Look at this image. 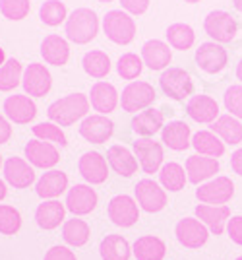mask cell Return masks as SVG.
<instances>
[{"label":"cell","instance_id":"obj_1","mask_svg":"<svg viewBox=\"0 0 242 260\" xmlns=\"http://www.w3.org/2000/svg\"><path fill=\"white\" fill-rule=\"evenodd\" d=\"M89 111V98L84 93H70L66 98H60L53 101L49 109H47V115L51 122H55L58 126H70L74 124L76 120L86 119Z\"/></svg>","mask_w":242,"mask_h":260},{"label":"cell","instance_id":"obj_2","mask_svg":"<svg viewBox=\"0 0 242 260\" xmlns=\"http://www.w3.org/2000/svg\"><path fill=\"white\" fill-rule=\"evenodd\" d=\"M99 33V18L89 8H76L66 20V37L76 45H86Z\"/></svg>","mask_w":242,"mask_h":260},{"label":"cell","instance_id":"obj_3","mask_svg":"<svg viewBox=\"0 0 242 260\" xmlns=\"http://www.w3.org/2000/svg\"><path fill=\"white\" fill-rule=\"evenodd\" d=\"M103 31L112 43L128 45L136 37V22L128 12L110 10L103 18Z\"/></svg>","mask_w":242,"mask_h":260},{"label":"cell","instance_id":"obj_4","mask_svg":"<svg viewBox=\"0 0 242 260\" xmlns=\"http://www.w3.org/2000/svg\"><path fill=\"white\" fill-rule=\"evenodd\" d=\"M159 86L163 89L167 98L175 99V101H184L188 95H192L194 91V82L192 76L188 74L184 68H167L161 72L159 78Z\"/></svg>","mask_w":242,"mask_h":260},{"label":"cell","instance_id":"obj_5","mask_svg":"<svg viewBox=\"0 0 242 260\" xmlns=\"http://www.w3.org/2000/svg\"><path fill=\"white\" fill-rule=\"evenodd\" d=\"M157 93L151 84L147 82H130L128 86L122 89L120 95V105L122 111L126 113H142L145 109H149V105L155 101Z\"/></svg>","mask_w":242,"mask_h":260},{"label":"cell","instance_id":"obj_6","mask_svg":"<svg viewBox=\"0 0 242 260\" xmlns=\"http://www.w3.org/2000/svg\"><path fill=\"white\" fill-rule=\"evenodd\" d=\"M204 29L215 43H231L236 37V20L232 18L229 12L225 10H213L208 14L204 20Z\"/></svg>","mask_w":242,"mask_h":260},{"label":"cell","instance_id":"obj_7","mask_svg":"<svg viewBox=\"0 0 242 260\" xmlns=\"http://www.w3.org/2000/svg\"><path fill=\"white\" fill-rule=\"evenodd\" d=\"M234 196V183L229 177H215L208 183L199 184L196 190V198L201 204L209 206H225Z\"/></svg>","mask_w":242,"mask_h":260},{"label":"cell","instance_id":"obj_8","mask_svg":"<svg viewBox=\"0 0 242 260\" xmlns=\"http://www.w3.org/2000/svg\"><path fill=\"white\" fill-rule=\"evenodd\" d=\"M134 192H136V202H138V206L142 208L143 212H147V214L161 212V210L167 206L165 188L159 183L151 181V179H142V181H138Z\"/></svg>","mask_w":242,"mask_h":260},{"label":"cell","instance_id":"obj_9","mask_svg":"<svg viewBox=\"0 0 242 260\" xmlns=\"http://www.w3.org/2000/svg\"><path fill=\"white\" fill-rule=\"evenodd\" d=\"M134 155L138 157L143 173H159L163 167V146L151 138H138L134 142Z\"/></svg>","mask_w":242,"mask_h":260},{"label":"cell","instance_id":"obj_10","mask_svg":"<svg viewBox=\"0 0 242 260\" xmlns=\"http://www.w3.org/2000/svg\"><path fill=\"white\" fill-rule=\"evenodd\" d=\"M22 86L29 98H45L51 91L53 76H51L49 68L45 64L31 62V64H27V68L23 70Z\"/></svg>","mask_w":242,"mask_h":260},{"label":"cell","instance_id":"obj_11","mask_svg":"<svg viewBox=\"0 0 242 260\" xmlns=\"http://www.w3.org/2000/svg\"><path fill=\"white\" fill-rule=\"evenodd\" d=\"M175 235L178 243L186 249H199L208 243L209 229L199 221L198 217H184L176 223Z\"/></svg>","mask_w":242,"mask_h":260},{"label":"cell","instance_id":"obj_12","mask_svg":"<svg viewBox=\"0 0 242 260\" xmlns=\"http://www.w3.org/2000/svg\"><path fill=\"white\" fill-rule=\"evenodd\" d=\"M109 219L118 228H132L140 219V206L128 194H118L110 198L109 202Z\"/></svg>","mask_w":242,"mask_h":260},{"label":"cell","instance_id":"obj_13","mask_svg":"<svg viewBox=\"0 0 242 260\" xmlns=\"http://www.w3.org/2000/svg\"><path fill=\"white\" fill-rule=\"evenodd\" d=\"M227 58H229L227 51L219 43H215V41L201 43L196 49V62L208 74H217V72H221L227 66Z\"/></svg>","mask_w":242,"mask_h":260},{"label":"cell","instance_id":"obj_14","mask_svg":"<svg viewBox=\"0 0 242 260\" xmlns=\"http://www.w3.org/2000/svg\"><path fill=\"white\" fill-rule=\"evenodd\" d=\"M112 132H114V124L110 119H107V115H89L79 124L82 138L91 144L107 142L112 136Z\"/></svg>","mask_w":242,"mask_h":260},{"label":"cell","instance_id":"obj_15","mask_svg":"<svg viewBox=\"0 0 242 260\" xmlns=\"http://www.w3.org/2000/svg\"><path fill=\"white\" fill-rule=\"evenodd\" d=\"M97 206V192L89 184H74L66 196V210L74 216H86Z\"/></svg>","mask_w":242,"mask_h":260},{"label":"cell","instance_id":"obj_16","mask_svg":"<svg viewBox=\"0 0 242 260\" xmlns=\"http://www.w3.org/2000/svg\"><path fill=\"white\" fill-rule=\"evenodd\" d=\"M4 179L14 188H27L35 183V171L29 161L14 155L4 161Z\"/></svg>","mask_w":242,"mask_h":260},{"label":"cell","instance_id":"obj_17","mask_svg":"<svg viewBox=\"0 0 242 260\" xmlns=\"http://www.w3.org/2000/svg\"><path fill=\"white\" fill-rule=\"evenodd\" d=\"M79 175L88 181L89 184H101L107 181L109 177V167H107V159L101 155L99 152H86L79 157L77 163Z\"/></svg>","mask_w":242,"mask_h":260},{"label":"cell","instance_id":"obj_18","mask_svg":"<svg viewBox=\"0 0 242 260\" xmlns=\"http://www.w3.org/2000/svg\"><path fill=\"white\" fill-rule=\"evenodd\" d=\"M186 113L188 117L196 122H204V124H211L219 119V105L217 101L211 98V95H192L188 99L186 105Z\"/></svg>","mask_w":242,"mask_h":260},{"label":"cell","instance_id":"obj_19","mask_svg":"<svg viewBox=\"0 0 242 260\" xmlns=\"http://www.w3.org/2000/svg\"><path fill=\"white\" fill-rule=\"evenodd\" d=\"M4 115L16 124H27L37 115V105L29 95H10L4 99Z\"/></svg>","mask_w":242,"mask_h":260},{"label":"cell","instance_id":"obj_20","mask_svg":"<svg viewBox=\"0 0 242 260\" xmlns=\"http://www.w3.org/2000/svg\"><path fill=\"white\" fill-rule=\"evenodd\" d=\"M23 152H25L27 161L31 163L33 167H41V169H51V167H55L56 163H58V159H60L58 150H56L51 142L37 140V138L31 142H27V146H25Z\"/></svg>","mask_w":242,"mask_h":260},{"label":"cell","instance_id":"obj_21","mask_svg":"<svg viewBox=\"0 0 242 260\" xmlns=\"http://www.w3.org/2000/svg\"><path fill=\"white\" fill-rule=\"evenodd\" d=\"M142 60L151 70H167L173 60V51L165 41L149 39L142 47Z\"/></svg>","mask_w":242,"mask_h":260},{"label":"cell","instance_id":"obj_22","mask_svg":"<svg viewBox=\"0 0 242 260\" xmlns=\"http://www.w3.org/2000/svg\"><path fill=\"white\" fill-rule=\"evenodd\" d=\"M219 173V161L215 157H208V155H190L186 159V175L188 181L194 184L208 183L211 177Z\"/></svg>","mask_w":242,"mask_h":260},{"label":"cell","instance_id":"obj_23","mask_svg":"<svg viewBox=\"0 0 242 260\" xmlns=\"http://www.w3.org/2000/svg\"><path fill=\"white\" fill-rule=\"evenodd\" d=\"M89 103L99 115H109L118 105V91L109 82H95L89 91Z\"/></svg>","mask_w":242,"mask_h":260},{"label":"cell","instance_id":"obj_24","mask_svg":"<svg viewBox=\"0 0 242 260\" xmlns=\"http://www.w3.org/2000/svg\"><path fill=\"white\" fill-rule=\"evenodd\" d=\"M130 126H132V130L138 136L149 138V136L157 134L159 130H163V126H165V115L159 109L149 107L142 111V113H138L132 119V122H130Z\"/></svg>","mask_w":242,"mask_h":260},{"label":"cell","instance_id":"obj_25","mask_svg":"<svg viewBox=\"0 0 242 260\" xmlns=\"http://www.w3.org/2000/svg\"><path fill=\"white\" fill-rule=\"evenodd\" d=\"M196 216L213 235H221L225 231V223H229V219H231V210L227 206L198 204L196 206Z\"/></svg>","mask_w":242,"mask_h":260},{"label":"cell","instance_id":"obj_26","mask_svg":"<svg viewBox=\"0 0 242 260\" xmlns=\"http://www.w3.org/2000/svg\"><path fill=\"white\" fill-rule=\"evenodd\" d=\"M161 142L165 144L167 148L175 150V152H184L192 146L190 126L184 120H171L161 130Z\"/></svg>","mask_w":242,"mask_h":260},{"label":"cell","instance_id":"obj_27","mask_svg":"<svg viewBox=\"0 0 242 260\" xmlns=\"http://www.w3.org/2000/svg\"><path fill=\"white\" fill-rule=\"evenodd\" d=\"M68 188V177L62 171L51 169L39 177V181L35 183V190L43 200H55L56 196H60Z\"/></svg>","mask_w":242,"mask_h":260},{"label":"cell","instance_id":"obj_28","mask_svg":"<svg viewBox=\"0 0 242 260\" xmlns=\"http://www.w3.org/2000/svg\"><path fill=\"white\" fill-rule=\"evenodd\" d=\"M41 54L45 62L53 66H64L70 58V45L60 35H47L41 43Z\"/></svg>","mask_w":242,"mask_h":260},{"label":"cell","instance_id":"obj_29","mask_svg":"<svg viewBox=\"0 0 242 260\" xmlns=\"http://www.w3.org/2000/svg\"><path fill=\"white\" fill-rule=\"evenodd\" d=\"M107 161L112 167L114 173L120 177H132L138 171V159L128 148H124L120 144H114L107 150Z\"/></svg>","mask_w":242,"mask_h":260},{"label":"cell","instance_id":"obj_30","mask_svg":"<svg viewBox=\"0 0 242 260\" xmlns=\"http://www.w3.org/2000/svg\"><path fill=\"white\" fill-rule=\"evenodd\" d=\"M66 206L60 204L58 200H43V204H39L35 210V221L41 229H56L64 221Z\"/></svg>","mask_w":242,"mask_h":260},{"label":"cell","instance_id":"obj_31","mask_svg":"<svg viewBox=\"0 0 242 260\" xmlns=\"http://www.w3.org/2000/svg\"><path fill=\"white\" fill-rule=\"evenodd\" d=\"M192 146L199 155H208V157H221L225 153V142L211 130H198L192 136Z\"/></svg>","mask_w":242,"mask_h":260},{"label":"cell","instance_id":"obj_32","mask_svg":"<svg viewBox=\"0 0 242 260\" xmlns=\"http://www.w3.org/2000/svg\"><path fill=\"white\" fill-rule=\"evenodd\" d=\"M211 132H215L225 144L236 146L242 142V124L232 115H221L215 122H211Z\"/></svg>","mask_w":242,"mask_h":260},{"label":"cell","instance_id":"obj_33","mask_svg":"<svg viewBox=\"0 0 242 260\" xmlns=\"http://www.w3.org/2000/svg\"><path fill=\"white\" fill-rule=\"evenodd\" d=\"M134 256L138 260H163L167 252L165 243L155 235H143L132 247Z\"/></svg>","mask_w":242,"mask_h":260},{"label":"cell","instance_id":"obj_34","mask_svg":"<svg viewBox=\"0 0 242 260\" xmlns=\"http://www.w3.org/2000/svg\"><path fill=\"white\" fill-rule=\"evenodd\" d=\"M99 252L103 260H130L132 247L122 235H107L101 241Z\"/></svg>","mask_w":242,"mask_h":260},{"label":"cell","instance_id":"obj_35","mask_svg":"<svg viewBox=\"0 0 242 260\" xmlns=\"http://www.w3.org/2000/svg\"><path fill=\"white\" fill-rule=\"evenodd\" d=\"M159 183L163 188L171 190V192H178L184 188V184L188 183L186 169L176 161H169L161 167L159 171Z\"/></svg>","mask_w":242,"mask_h":260},{"label":"cell","instance_id":"obj_36","mask_svg":"<svg viewBox=\"0 0 242 260\" xmlns=\"http://www.w3.org/2000/svg\"><path fill=\"white\" fill-rule=\"evenodd\" d=\"M167 41L173 49H178V51H188L194 41H196V33L194 29L188 25V23H173L167 27Z\"/></svg>","mask_w":242,"mask_h":260},{"label":"cell","instance_id":"obj_37","mask_svg":"<svg viewBox=\"0 0 242 260\" xmlns=\"http://www.w3.org/2000/svg\"><path fill=\"white\" fill-rule=\"evenodd\" d=\"M82 66L86 70V74L91 78H105L110 72V58L103 51H89L82 58Z\"/></svg>","mask_w":242,"mask_h":260},{"label":"cell","instance_id":"obj_38","mask_svg":"<svg viewBox=\"0 0 242 260\" xmlns=\"http://www.w3.org/2000/svg\"><path fill=\"white\" fill-rule=\"evenodd\" d=\"M62 237L72 247H84L89 241V225L84 219H68L62 225Z\"/></svg>","mask_w":242,"mask_h":260},{"label":"cell","instance_id":"obj_39","mask_svg":"<svg viewBox=\"0 0 242 260\" xmlns=\"http://www.w3.org/2000/svg\"><path fill=\"white\" fill-rule=\"evenodd\" d=\"M23 68L20 60L16 58H8L4 64L0 66V91H10L14 87L22 84Z\"/></svg>","mask_w":242,"mask_h":260},{"label":"cell","instance_id":"obj_40","mask_svg":"<svg viewBox=\"0 0 242 260\" xmlns=\"http://www.w3.org/2000/svg\"><path fill=\"white\" fill-rule=\"evenodd\" d=\"M39 18H41V22L45 25H51V27L66 22L68 12L64 2H60V0H47V2H43L41 8H39Z\"/></svg>","mask_w":242,"mask_h":260},{"label":"cell","instance_id":"obj_41","mask_svg":"<svg viewBox=\"0 0 242 260\" xmlns=\"http://www.w3.org/2000/svg\"><path fill=\"white\" fill-rule=\"evenodd\" d=\"M31 132L35 134L37 140L55 142L60 148H64L68 144L66 134L62 132V128H60L58 124H55V122H51V120H49V122H39V124H35L33 128H31Z\"/></svg>","mask_w":242,"mask_h":260},{"label":"cell","instance_id":"obj_42","mask_svg":"<svg viewBox=\"0 0 242 260\" xmlns=\"http://www.w3.org/2000/svg\"><path fill=\"white\" fill-rule=\"evenodd\" d=\"M143 70V60L134 53L122 54L116 62V72L122 80H136V78L142 74Z\"/></svg>","mask_w":242,"mask_h":260},{"label":"cell","instance_id":"obj_43","mask_svg":"<svg viewBox=\"0 0 242 260\" xmlns=\"http://www.w3.org/2000/svg\"><path fill=\"white\" fill-rule=\"evenodd\" d=\"M22 228V214L14 206L0 204V233L2 235H16Z\"/></svg>","mask_w":242,"mask_h":260},{"label":"cell","instance_id":"obj_44","mask_svg":"<svg viewBox=\"0 0 242 260\" xmlns=\"http://www.w3.org/2000/svg\"><path fill=\"white\" fill-rule=\"evenodd\" d=\"M31 8L29 0H0V12L8 20H23Z\"/></svg>","mask_w":242,"mask_h":260},{"label":"cell","instance_id":"obj_45","mask_svg":"<svg viewBox=\"0 0 242 260\" xmlns=\"http://www.w3.org/2000/svg\"><path fill=\"white\" fill-rule=\"evenodd\" d=\"M223 101H225V107L229 111V115L236 117V119H242V86L227 87Z\"/></svg>","mask_w":242,"mask_h":260},{"label":"cell","instance_id":"obj_46","mask_svg":"<svg viewBox=\"0 0 242 260\" xmlns=\"http://www.w3.org/2000/svg\"><path fill=\"white\" fill-rule=\"evenodd\" d=\"M227 233L232 243L242 245V216H232L227 223Z\"/></svg>","mask_w":242,"mask_h":260},{"label":"cell","instance_id":"obj_47","mask_svg":"<svg viewBox=\"0 0 242 260\" xmlns=\"http://www.w3.org/2000/svg\"><path fill=\"white\" fill-rule=\"evenodd\" d=\"M45 260H77V258H76V254L68 249V247L56 245V247H51V249L47 250Z\"/></svg>","mask_w":242,"mask_h":260},{"label":"cell","instance_id":"obj_48","mask_svg":"<svg viewBox=\"0 0 242 260\" xmlns=\"http://www.w3.org/2000/svg\"><path fill=\"white\" fill-rule=\"evenodd\" d=\"M120 4L124 10L128 14H134V16L145 14L149 8V0H120Z\"/></svg>","mask_w":242,"mask_h":260},{"label":"cell","instance_id":"obj_49","mask_svg":"<svg viewBox=\"0 0 242 260\" xmlns=\"http://www.w3.org/2000/svg\"><path fill=\"white\" fill-rule=\"evenodd\" d=\"M10 136H12L10 122L6 120V117L0 115V144H6V142L10 140Z\"/></svg>","mask_w":242,"mask_h":260},{"label":"cell","instance_id":"obj_50","mask_svg":"<svg viewBox=\"0 0 242 260\" xmlns=\"http://www.w3.org/2000/svg\"><path fill=\"white\" fill-rule=\"evenodd\" d=\"M231 167L234 173L242 177V148H238V150L231 155Z\"/></svg>","mask_w":242,"mask_h":260},{"label":"cell","instance_id":"obj_51","mask_svg":"<svg viewBox=\"0 0 242 260\" xmlns=\"http://www.w3.org/2000/svg\"><path fill=\"white\" fill-rule=\"evenodd\" d=\"M6 192H8V190H6V183L0 179V200H4V198H6Z\"/></svg>","mask_w":242,"mask_h":260},{"label":"cell","instance_id":"obj_52","mask_svg":"<svg viewBox=\"0 0 242 260\" xmlns=\"http://www.w3.org/2000/svg\"><path fill=\"white\" fill-rule=\"evenodd\" d=\"M236 78L242 82V60L238 62V66H236Z\"/></svg>","mask_w":242,"mask_h":260},{"label":"cell","instance_id":"obj_53","mask_svg":"<svg viewBox=\"0 0 242 260\" xmlns=\"http://www.w3.org/2000/svg\"><path fill=\"white\" fill-rule=\"evenodd\" d=\"M4 62H6V54H4V49L0 47V66L4 64Z\"/></svg>","mask_w":242,"mask_h":260},{"label":"cell","instance_id":"obj_54","mask_svg":"<svg viewBox=\"0 0 242 260\" xmlns=\"http://www.w3.org/2000/svg\"><path fill=\"white\" fill-rule=\"evenodd\" d=\"M232 4H234V8L238 12H242V0H232Z\"/></svg>","mask_w":242,"mask_h":260},{"label":"cell","instance_id":"obj_55","mask_svg":"<svg viewBox=\"0 0 242 260\" xmlns=\"http://www.w3.org/2000/svg\"><path fill=\"white\" fill-rule=\"evenodd\" d=\"M184 2H190V4H194V2H199V0H184Z\"/></svg>","mask_w":242,"mask_h":260},{"label":"cell","instance_id":"obj_56","mask_svg":"<svg viewBox=\"0 0 242 260\" xmlns=\"http://www.w3.org/2000/svg\"><path fill=\"white\" fill-rule=\"evenodd\" d=\"M99 2H112V0H99Z\"/></svg>","mask_w":242,"mask_h":260},{"label":"cell","instance_id":"obj_57","mask_svg":"<svg viewBox=\"0 0 242 260\" xmlns=\"http://www.w3.org/2000/svg\"><path fill=\"white\" fill-rule=\"evenodd\" d=\"M0 167H2V155H0Z\"/></svg>","mask_w":242,"mask_h":260},{"label":"cell","instance_id":"obj_58","mask_svg":"<svg viewBox=\"0 0 242 260\" xmlns=\"http://www.w3.org/2000/svg\"><path fill=\"white\" fill-rule=\"evenodd\" d=\"M236 260H242V256H240V258H236Z\"/></svg>","mask_w":242,"mask_h":260}]
</instances>
